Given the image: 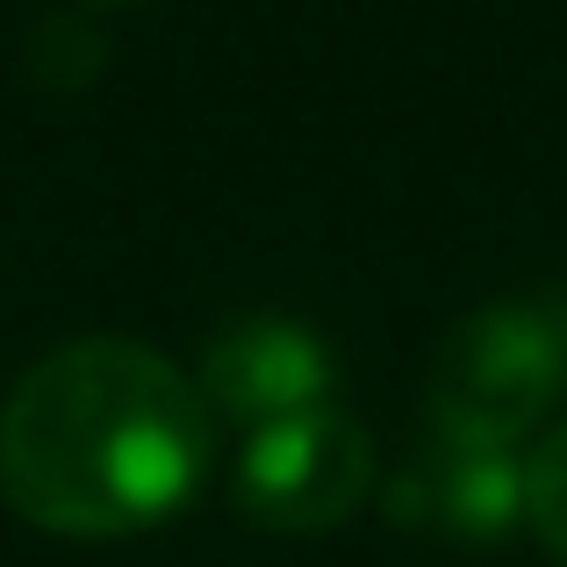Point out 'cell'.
I'll list each match as a JSON object with an SVG mask.
<instances>
[{
    "label": "cell",
    "mask_w": 567,
    "mask_h": 567,
    "mask_svg": "<svg viewBox=\"0 0 567 567\" xmlns=\"http://www.w3.org/2000/svg\"><path fill=\"white\" fill-rule=\"evenodd\" d=\"M374 496V439L352 410H323L259 424L237 453L230 511L259 532H338Z\"/></svg>",
    "instance_id": "3"
},
{
    "label": "cell",
    "mask_w": 567,
    "mask_h": 567,
    "mask_svg": "<svg viewBox=\"0 0 567 567\" xmlns=\"http://www.w3.org/2000/svg\"><path fill=\"white\" fill-rule=\"evenodd\" d=\"M86 8H137V0H86Z\"/></svg>",
    "instance_id": "7"
},
{
    "label": "cell",
    "mask_w": 567,
    "mask_h": 567,
    "mask_svg": "<svg viewBox=\"0 0 567 567\" xmlns=\"http://www.w3.org/2000/svg\"><path fill=\"white\" fill-rule=\"evenodd\" d=\"M567 395V302H482L439 338L424 374L445 445L517 453Z\"/></svg>",
    "instance_id": "2"
},
{
    "label": "cell",
    "mask_w": 567,
    "mask_h": 567,
    "mask_svg": "<svg viewBox=\"0 0 567 567\" xmlns=\"http://www.w3.org/2000/svg\"><path fill=\"white\" fill-rule=\"evenodd\" d=\"M216 416L144 338H72L0 395V503L51 539H130L202 496Z\"/></svg>",
    "instance_id": "1"
},
{
    "label": "cell",
    "mask_w": 567,
    "mask_h": 567,
    "mask_svg": "<svg viewBox=\"0 0 567 567\" xmlns=\"http://www.w3.org/2000/svg\"><path fill=\"white\" fill-rule=\"evenodd\" d=\"M381 511L402 532H439L453 546H503L525 525V460L488 445H445L388 482Z\"/></svg>",
    "instance_id": "5"
},
{
    "label": "cell",
    "mask_w": 567,
    "mask_h": 567,
    "mask_svg": "<svg viewBox=\"0 0 567 567\" xmlns=\"http://www.w3.org/2000/svg\"><path fill=\"white\" fill-rule=\"evenodd\" d=\"M525 525H532V539L546 546V560L567 567V416L525 460Z\"/></svg>",
    "instance_id": "6"
},
{
    "label": "cell",
    "mask_w": 567,
    "mask_h": 567,
    "mask_svg": "<svg viewBox=\"0 0 567 567\" xmlns=\"http://www.w3.org/2000/svg\"><path fill=\"white\" fill-rule=\"evenodd\" d=\"M194 388H202L208 416H230V424L259 431V424H280V416L323 410L338 395V360L309 323L245 317V323L208 338Z\"/></svg>",
    "instance_id": "4"
}]
</instances>
